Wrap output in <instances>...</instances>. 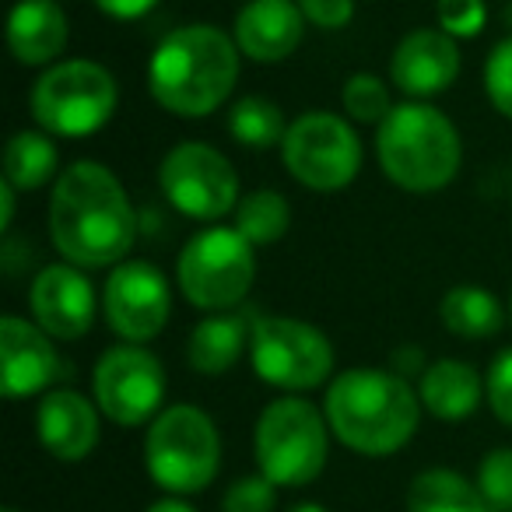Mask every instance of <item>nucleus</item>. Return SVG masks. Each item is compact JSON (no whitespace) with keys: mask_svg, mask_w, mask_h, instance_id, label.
<instances>
[{"mask_svg":"<svg viewBox=\"0 0 512 512\" xmlns=\"http://www.w3.org/2000/svg\"><path fill=\"white\" fill-rule=\"evenodd\" d=\"M435 15H439V29L453 39H474L488 22L484 0H439Z\"/></svg>","mask_w":512,"mask_h":512,"instance_id":"obj_31","label":"nucleus"},{"mask_svg":"<svg viewBox=\"0 0 512 512\" xmlns=\"http://www.w3.org/2000/svg\"><path fill=\"white\" fill-rule=\"evenodd\" d=\"M418 397L432 418L439 421H467L484 400V379L463 358H439L425 365L418 379Z\"/></svg>","mask_w":512,"mask_h":512,"instance_id":"obj_20","label":"nucleus"},{"mask_svg":"<svg viewBox=\"0 0 512 512\" xmlns=\"http://www.w3.org/2000/svg\"><path fill=\"white\" fill-rule=\"evenodd\" d=\"M15 186L11 183H0V228L4 232H11V225H15Z\"/></svg>","mask_w":512,"mask_h":512,"instance_id":"obj_35","label":"nucleus"},{"mask_svg":"<svg viewBox=\"0 0 512 512\" xmlns=\"http://www.w3.org/2000/svg\"><path fill=\"white\" fill-rule=\"evenodd\" d=\"M67 15L57 0H18L8 18L11 57L25 67H53L67 46Z\"/></svg>","mask_w":512,"mask_h":512,"instance_id":"obj_19","label":"nucleus"},{"mask_svg":"<svg viewBox=\"0 0 512 512\" xmlns=\"http://www.w3.org/2000/svg\"><path fill=\"white\" fill-rule=\"evenodd\" d=\"M288 512H327V509H323L320 502H299V505H292Z\"/></svg>","mask_w":512,"mask_h":512,"instance_id":"obj_37","label":"nucleus"},{"mask_svg":"<svg viewBox=\"0 0 512 512\" xmlns=\"http://www.w3.org/2000/svg\"><path fill=\"white\" fill-rule=\"evenodd\" d=\"M330 435L327 414L306 397L271 400L253 428L256 467L278 488H306L327 467Z\"/></svg>","mask_w":512,"mask_h":512,"instance_id":"obj_5","label":"nucleus"},{"mask_svg":"<svg viewBox=\"0 0 512 512\" xmlns=\"http://www.w3.org/2000/svg\"><path fill=\"white\" fill-rule=\"evenodd\" d=\"M509 320H512V295H509Z\"/></svg>","mask_w":512,"mask_h":512,"instance_id":"obj_39","label":"nucleus"},{"mask_svg":"<svg viewBox=\"0 0 512 512\" xmlns=\"http://www.w3.org/2000/svg\"><path fill=\"white\" fill-rule=\"evenodd\" d=\"M256 278L253 242L239 228L211 225L190 235L176 260V281L186 302L204 313H228L249 295Z\"/></svg>","mask_w":512,"mask_h":512,"instance_id":"obj_8","label":"nucleus"},{"mask_svg":"<svg viewBox=\"0 0 512 512\" xmlns=\"http://www.w3.org/2000/svg\"><path fill=\"white\" fill-rule=\"evenodd\" d=\"M249 362L267 386L288 393L316 390L334 372V344L320 327L295 316H253Z\"/></svg>","mask_w":512,"mask_h":512,"instance_id":"obj_10","label":"nucleus"},{"mask_svg":"<svg viewBox=\"0 0 512 512\" xmlns=\"http://www.w3.org/2000/svg\"><path fill=\"white\" fill-rule=\"evenodd\" d=\"M144 467L165 495H197L221 470V435L211 414L169 404L144 435Z\"/></svg>","mask_w":512,"mask_h":512,"instance_id":"obj_6","label":"nucleus"},{"mask_svg":"<svg viewBox=\"0 0 512 512\" xmlns=\"http://www.w3.org/2000/svg\"><path fill=\"white\" fill-rule=\"evenodd\" d=\"M460 78V46L442 29H411L390 57V81L414 102H428Z\"/></svg>","mask_w":512,"mask_h":512,"instance_id":"obj_15","label":"nucleus"},{"mask_svg":"<svg viewBox=\"0 0 512 512\" xmlns=\"http://www.w3.org/2000/svg\"><path fill=\"white\" fill-rule=\"evenodd\" d=\"M162 197L193 221H218L239 207V172L204 141H179L158 165Z\"/></svg>","mask_w":512,"mask_h":512,"instance_id":"obj_11","label":"nucleus"},{"mask_svg":"<svg viewBox=\"0 0 512 512\" xmlns=\"http://www.w3.org/2000/svg\"><path fill=\"white\" fill-rule=\"evenodd\" d=\"M144 512H197L190 502H183L179 495H165V498H158V502H151Z\"/></svg>","mask_w":512,"mask_h":512,"instance_id":"obj_36","label":"nucleus"},{"mask_svg":"<svg viewBox=\"0 0 512 512\" xmlns=\"http://www.w3.org/2000/svg\"><path fill=\"white\" fill-rule=\"evenodd\" d=\"M323 414L344 449L358 456H393L414 439L421 421V397L393 369H344L330 379Z\"/></svg>","mask_w":512,"mask_h":512,"instance_id":"obj_2","label":"nucleus"},{"mask_svg":"<svg viewBox=\"0 0 512 512\" xmlns=\"http://www.w3.org/2000/svg\"><path fill=\"white\" fill-rule=\"evenodd\" d=\"M36 432L53 460L81 463L99 446V411L85 393L50 390L39 400Z\"/></svg>","mask_w":512,"mask_h":512,"instance_id":"obj_18","label":"nucleus"},{"mask_svg":"<svg viewBox=\"0 0 512 512\" xmlns=\"http://www.w3.org/2000/svg\"><path fill=\"white\" fill-rule=\"evenodd\" d=\"M60 151L53 144V134L46 130H18L4 148V183H11L18 193H29L57 179Z\"/></svg>","mask_w":512,"mask_h":512,"instance_id":"obj_24","label":"nucleus"},{"mask_svg":"<svg viewBox=\"0 0 512 512\" xmlns=\"http://www.w3.org/2000/svg\"><path fill=\"white\" fill-rule=\"evenodd\" d=\"M162 0H95V8L106 18H116V22H134V18H144L148 11H155Z\"/></svg>","mask_w":512,"mask_h":512,"instance_id":"obj_34","label":"nucleus"},{"mask_svg":"<svg viewBox=\"0 0 512 512\" xmlns=\"http://www.w3.org/2000/svg\"><path fill=\"white\" fill-rule=\"evenodd\" d=\"M484 92H488L491 106L505 120H512V36L491 46L488 60H484Z\"/></svg>","mask_w":512,"mask_h":512,"instance_id":"obj_30","label":"nucleus"},{"mask_svg":"<svg viewBox=\"0 0 512 512\" xmlns=\"http://www.w3.org/2000/svg\"><path fill=\"white\" fill-rule=\"evenodd\" d=\"M228 134L249 151H271L281 148V141H285L288 120L281 106H274L264 95H242L228 109Z\"/></svg>","mask_w":512,"mask_h":512,"instance_id":"obj_25","label":"nucleus"},{"mask_svg":"<svg viewBox=\"0 0 512 512\" xmlns=\"http://www.w3.org/2000/svg\"><path fill=\"white\" fill-rule=\"evenodd\" d=\"M253 337V316L242 313H218L200 320L186 341V362L197 376H225L239 365L249 351Z\"/></svg>","mask_w":512,"mask_h":512,"instance_id":"obj_21","label":"nucleus"},{"mask_svg":"<svg viewBox=\"0 0 512 512\" xmlns=\"http://www.w3.org/2000/svg\"><path fill=\"white\" fill-rule=\"evenodd\" d=\"M306 15L299 0H249L235 15L232 39L253 64H281L302 46Z\"/></svg>","mask_w":512,"mask_h":512,"instance_id":"obj_17","label":"nucleus"},{"mask_svg":"<svg viewBox=\"0 0 512 512\" xmlns=\"http://www.w3.org/2000/svg\"><path fill=\"white\" fill-rule=\"evenodd\" d=\"M60 358L53 337L36 320L4 316L0 320V393L8 400H25L50 393Z\"/></svg>","mask_w":512,"mask_h":512,"instance_id":"obj_16","label":"nucleus"},{"mask_svg":"<svg viewBox=\"0 0 512 512\" xmlns=\"http://www.w3.org/2000/svg\"><path fill=\"white\" fill-rule=\"evenodd\" d=\"M0 512H18V509H15V505H4V509H0Z\"/></svg>","mask_w":512,"mask_h":512,"instance_id":"obj_38","label":"nucleus"},{"mask_svg":"<svg viewBox=\"0 0 512 512\" xmlns=\"http://www.w3.org/2000/svg\"><path fill=\"white\" fill-rule=\"evenodd\" d=\"M95 288L74 264H46L29 285L32 320L57 341H78L95 323Z\"/></svg>","mask_w":512,"mask_h":512,"instance_id":"obj_14","label":"nucleus"},{"mask_svg":"<svg viewBox=\"0 0 512 512\" xmlns=\"http://www.w3.org/2000/svg\"><path fill=\"white\" fill-rule=\"evenodd\" d=\"M278 505V484L264 474L235 477L221 495V512H274Z\"/></svg>","mask_w":512,"mask_h":512,"instance_id":"obj_29","label":"nucleus"},{"mask_svg":"<svg viewBox=\"0 0 512 512\" xmlns=\"http://www.w3.org/2000/svg\"><path fill=\"white\" fill-rule=\"evenodd\" d=\"M50 239L81 271L123 264L137 242V211L113 169L81 158L57 176L46 211Z\"/></svg>","mask_w":512,"mask_h":512,"instance_id":"obj_1","label":"nucleus"},{"mask_svg":"<svg viewBox=\"0 0 512 512\" xmlns=\"http://www.w3.org/2000/svg\"><path fill=\"white\" fill-rule=\"evenodd\" d=\"M242 53L218 25H183L155 46L148 60V92L165 113L200 120L218 113L235 92Z\"/></svg>","mask_w":512,"mask_h":512,"instance_id":"obj_3","label":"nucleus"},{"mask_svg":"<svg viewBox=\"0 0 512 512\" xmlns=\"http://www.w3.org/2000/svg\"><path fill=\"white\" fill-rule=\"evenodd\" d=\"M341 102H344V113L355 123H365V127H379V123L393 113L390 85H386L379 74H369V71H358L344 81Z\"/></svg>","mask_w":512,"mask_h":512,"instance_id":"obj_27","label":"nucleus"},{"mask_svg":"<svg viewBox=\"0 0 512 512\" xmlns=\"http://www.w3.org/2000/svg\"><path fill=\"white\" fill-rule=\"evenodd\" d=\"M92 393L99 411L113 425H151L165 411V369L155 351H148L144 344H113L95 362Z\"/></svg>","mask_w":512,"mask_h":512,"instance_id":"obj_12","label":"nucleus"},{"mask_svg":"<svg viewBox=\"0 0 512 512\" xmlns=\"http://www.w3.org/2000/svg\"><path fill=\"white\" fill-rule=\"evenodd\" d=\"M474 484L491 512H512V446L484 453V460L477 463Z\"/></svg>","mask_w":512,"mask_h":512,"instance_id":"obj_28","label":"nucleus"},{"mask_svg":"<svg viewBox=\"0 0 512 512\" xmlns=\"http://www.w3.org/2000/svg\"><path fill=\"white\" fill-rule=\"evenodd\" d=\"M407 512H491L470 477L449 467L421 470L407 488Z\"/></svg>","mask_w":512,"mask_h":512,"instance_id":"obj_23","label":"nucleus"},{"mask_svg":"<svg viewBox=\"0 0 512 512\" xmlns=\"http://www.w3.org/2000/svg\"><path fill=\"white\" fill-rule=\"evenodd\" d=\"M299 8L306 22L323 32L348 29L351 18H355V0H299Z\"/></svg>","mask_w":512,"mask_h":512,"instance_id":"obj_33","label":"nucleus"},{"mask_svg":"<svg viewBox=\"0 0 512 512\" xmlns=\"http://www.w3.org/2000/svg\"><path fill=\"white\" fill-rule=\"evenodd\" d=\"M102 313L120 341L148 344L169 327L172 292L165 274L148 260H123L102 288Z\"/></svg>","mask_w":512,"mask_h":512,"instance_id":"obj_13","label":"nucleus"},{"mask_svg":"<svg viewBox=\"0 0 512 512\" xmlns=\"http://www.w3.org/2000/svg\"><path fill=\"white\" fill-rule=\"evenodd\" d=\"M281 158L299 186L313 193H337L362 172V137L344 116L309 109L288 123Z\"/></svg>","mask_w":512,"mask_h":512,"instance_id":"obj_9","label":"nucleus"},{"mask_svg":"<svg viewBox=\"0 0 512 512\" xmlns=\"http://www.w3.org/2000/svg\"><path fill=\"white\" fill-rule=\"evenodd\" d=\"M235 228L246 235L253 246H271L285 239L292 228V207L288 197L278 190H253L235 207Z\"/></svg>","mask_w":512,"mask_h":512,"instance_id":"obj_26","label":"nucleus"},{"mask_svg":"<svg viewBox=\"0 0 512 512\" xmlns=\"http://www.w3.org/2000/svg\"><path fill=\"white\" fill-rule=\"evenodd\" d=\"M484 400L491 404V414L512 428V348L491 358L488 376H484Z\"/></svg>","mask_w":512,"mask_h":512,"instance_id":"obj_32","label":"nucleus"},{"mask_svg":"<svg viewBox=\"0 0 512 512\" xmlns=\"http://www.w3.org/2000/svg\"><path fill=\"white\" fill-rule=\"evenodd\" d=\"M376 158L383 176L407 193L446 190L463 165L456 123L428 102H400L376 127Z\"/></svg>","mask_w":512,"mask_h":512,"instance_id":"obj_4","label":"nucleus"},{"mask_svg":"<svg viewBox=\"0 0 512 512\" xmlns=\"http://www.w3.org/2000/svg\"><path fill=\"white\" fill-rule=\"evenodd\" d=\"M120 85L95 60H60L32 85V116L53 137L99 134L116 113Z\"/></svg>","mask_w":512,"mask_h":512,"instance_id":"obj_7","label":"nucleus"},{"mask_svg":"<svg viewBox=\"0 0 512 512\" xmlns=\"http://www.w3.org/2000/svg\"><path fill=\"white\" fill-rule=\"evenodd\" d=\"M439 320L449 334L463 337V341H484L502 330L505 309L488 288L456 285L439 299Z\"/></svg>","mask_w":512,"mask_h":512,"instance_id":"obj_22","label":"nucleus"}]
</instances>
